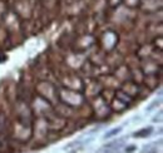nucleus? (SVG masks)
Segmentation results:
<instances>
[{
  "label": "nucleus",
  "mask_w": 163,
  "mask_h": 153,
  "mask_svg": "<svg viewBox=\"0 0 163 153\" xmlns=\"http://www.w3.org/2000/svg\"><path fill=\"white\" fill-rule=\"evenodd\" d=\"M152 131H153L152 127L144 128V129H142L141 132H136V133H133V137H138V138H146V137H148V136L152 134Z\"/></svg>",
  "instance_id": "obj_1"
},
{
  "label": "nucleus",
  "mask_w": 163,
  "mask_h": 153,
  "mask_svg": "<svg viewBox=\"0 0 163 153\" xmlns=\"http://www.w3.org/2000/svg\"><path fill=\"white\" fill-rule=\"evenodd\" d=\"M136 150H137L136 146H129V147L126 148V152H127V153H132L133 151H136Z\"/></svg>",
  "instance_id": "obj_3"
},
{
  "label": "nucleus",
  "mask_w": 163,
  "mask_h": 153,
  "mask_svg": "<svg viewBox=\"0 0 163 153\" xmlns=\"http://www.w3.org/2000/svg\"><path fill=\"white\" fill-rule=\"evenodd\" d=\"M121 129H122V127H117V128H113V129H110L109 132H107V133L104 134V138L105 139H108V138H112V137H114V136H117L119 132H121Z\"/></svg>",
  "instance_id": "obj_2"
}]
</instances>
